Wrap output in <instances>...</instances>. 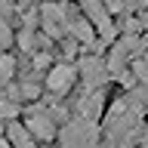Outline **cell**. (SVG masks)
<instances>
[{"instance_id":"obj_5","label":"cell","mask_w":148,"mask_h":148,"mask_svg":"<svg viewBox=\"0 0 148 148\" xmlns=\"http://www.w3.org/2000/svg\"><path fill=\"white\" fill-rule=\"evenodd\" d=\"M25 127L31 130V136L37 142H49V139H56V114H49V111H31L25 117Z\"/></svg>"},{"instance_id":"obj_9","label":"cell","mask_w":148,"mask_h":148,"mask_svg":"<svg viewBox=\"0 0 148 148\" xmlns=\"http://www.w3.org/2000/svg\"><path fill=\"white\" fill-rule=\"evenodd\" d=\"M12 71H16V59L12 56H0V83L12 80Z\"/></svg>"},{"instance_id":"obj_14","label":"cell","mask_w":148,"mask_h":148,"mask_svg":"<svg viewBox=\"0 0 148 148\" xmlns=\"http://www.w3.org/2000/svg\"><path fill=\"white\" fill-rule=\"evenodd\" d=\"M133 3H148V0H133Z\"/></svg>"},{"instance_id":"obj_4","label":"cell","mask_w":148,"mask_h":148,"mask_svg":"<svg viewBox=\"0 0 148 148\" xmlns=\"http://www.w3.org/2000/svg\"><path fill=\"white\" fill-rule=\"evenodd\" d=\"M86 18L92 22V28L102 34V40H111L114 37V25H111V9L102 3V0H80Z\"/></svg>"},{"instance_id":"obj_2","label":"cell","mask_w":148,"mask_h":148,"mask_svg":"<svg viewBox=\"0 0 148 148\" xmlns=\"http://www.w3.org/2000/svg\"><path fill=\"white\" fill-rule=\"evenodd\" d=\"M77 74L80 71H77L74 65H53L49 74H46V80H43L46 92H53V96H68L71 86H74V80H77Z\"/></svg>"},{"instance_id":"obj_15","label":"cell","mask_w":148,"mask_h":148,"mask_svg":"<svg viewBox=\"0 0 148 148\" xmlns=\"http://www.w3.org/2000/svg\"><path fill=\"white\" fill-rule=\"evenodd\" d=\"M142 148H148V145H142Z\"/></svg>"},{"instance_id":"obj_7","label":"cell","mask_w":148,"mask_h":148,"mask_svg":"<svg viewBox=\"0 0 148 148\" xmlns=\"http://www.w3.org/2000/svg\"><path fill=\"white\" fill-rule=\"evenodd\" d=\"M102 108H105V99H102V92H86L80 99V105H77V117L80 120H99V114H102Z\"/></svg>"},{"instance_id":"obj_3","label":"cell","mask_w":148,"mask_h":148,"mask_svg":"<svg viewBox=\"0 0 148 148\" xmlns=\"http://www.w3.org/2000/svg\"><path fill=\"white\" fill-rule=\"evenodd\" d=\"M40 18H43V31L49 37H62L68 34V9H65L62 0H53V3H46L43 9H40Z\"/></svg>"},{"instance_id":"obj_13","label":"cell","mask_w":148,"mask_h":148,"mask_svg":"<svg viewBox=\"0 0 148 148\" xmlns=\"http://www.w3.org/2000/svg\"><path fill=\"white\" fill-rule=\"evenodd\" d=\"M0 148H12V145H9V139H0Z\"/></svg>"},{"instance_id":"obj_1","label":"cell","mask_w":148,"mask_h":148,"mask_svg":"<svg viewBox=\"0 0 148 148\" xmlns=\"http://www.w3.org/2000/svg\"><path fill=\"white\" fill-rule=\"evenodd\" d=\"M62 148H99V133L92 120H74L62 133Z\"/></svg>"},{"instance_id":"obj_8","label":"cell","mask_w":148,"mask_h":148,"mask_svg":"<svg viewBox=\"0 0 148 148\" xmlns=\"http://www.w3.org/2000/svg\"><path fill=\"white\" fill-rule=\"evenodd\" d=\"M6 139H9V145H12V148H37V139L31 136V130H28L25 123H16V120H9Z\"/></svg>"},{"instance_id":"obj_6","label":"cell","mask_w":148,"mask_h":148,"mask_svg":"<svg viewBox=\"0 0 148 148\" xmlns=\"http://www.w3.org/2000/svg\"><path fill=\"white\" fill-rule=\"evenodd\" d=\"M77 71L83 74V83L90 86V90H96V86H102V83L108 80V74H111V68H108V62L105 59H96V56H86L80 62V68Z\"/></svg>"},{"instance_id":"obj_11","label":"cell","mask_w":148,"mask_h":148,"mask_svg":"<svg viewBox=\"0 0 148 148\" xmlns=\"http://www.w3.org/2000/svg\"><path fill=\"white\" fill-rule=\"evenodd\" d=\"M9 40H12V34H9V28L3 25V18H0V49H6Z\"/></svg>"},{"instance_id":"obj_10","label":"cell","mask_w":148,"mask_h":148,"mask_svg":"<svg viewBox=\"0 0 148 148\" xmlns=\"http://www.w3.org/2000/svg\"><path fill=\"white\" fill-rule=\"evenodd\" d=\"M133 71L139 74V80H145V83H148V49H145V56H142V59H136Z\"/></svg>"},{"instance_id":"obj_12","label":"cell","mask_w":148,"mask_h":148,"mask_svg":"<svg viewBox=\"0 0 148 148\" xmlns=\"http://www.w3.org/2000/svg\"><path fill=\"white\" fill-rule=\"evenodd\" d=\"M105 6L111 9V12H117V9H123V0H102Z\"/></svg>"}]
</instances>
